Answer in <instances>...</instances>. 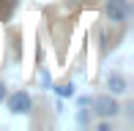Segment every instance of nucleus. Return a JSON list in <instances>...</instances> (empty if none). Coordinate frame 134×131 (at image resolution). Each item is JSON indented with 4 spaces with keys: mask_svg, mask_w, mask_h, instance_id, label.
I'll list each match as a JSON object with an SVG mask.
<instances>
[{
    "mask_svg": "<svg viewBox=\"0 0 134 131\" xmlns=\"http://www.w3.org/2000/svg\"><path fill=\"white\" fill-rule=\"evenodd\" d=\"M27 106H30V96L25 90H19V93H14V98H11V112H27Z\"/></svg>",
    "mask_w": 134,
    "mask_h": 131,
    "instance_id": "3",
    "label": "nucleus"
},
{
    "mask_svg": "<svg viewBox=\"0 0 134 131\" xmlns=\"http://www.w3.org/2000/svg\"><path fill=\"white\" fill-rule=\"evenodd\" d=\"M5 98V82H0V101Z\"/></svg>",
    "mask_w": 134,
    "mask_h": 131,
    "instance_id": "5",
    "label": "nucleus"
},
{
    "mask_svg": "<svg viewBox=\"0 0 134 131\" xmlns=\"http://www.w3.org/2000/svg\"><path fill=\"white\" fill-rule=\"evenodd\" d=\"M109 90H112V93H126V79L118 74V71L109 74Z\"/></svg>",
    "mask_w": 134,
    "mask_h": 131,
    "instance_id": "4",
    "label": "nucleus"
},
{
    "mask_svg": "<svg viewBox=\"0 0 134 131\" xmlns=\"http://www.w3.org/2000/svg\"><path fill=\"white\" fill-rule=\"evenodd\" d=\"M96 112H99V115H104V117H115L120 109H118V101H115V98L101 96V98H96Z\"/></svg>",
    "mask_w": 134,
    "mask_h": 131,
    "instance_id": "2",
    "label": "nucleus"
},
{
    "mask_svg": "<svg viewBox=\"0 0 134 131\" xmlns=\"http://www.w3.org/2000/svg\"><path fill=\"white\" fill-rule=\"evenodd\" d=\"M104 16L112 25H129V16H131L129 0H104Z\"/></svg>",
    "mask_w": 134,
    "mask_h": 131,
    "instance_id": "1",
    "label": "nucleus"
}]
</instances>
